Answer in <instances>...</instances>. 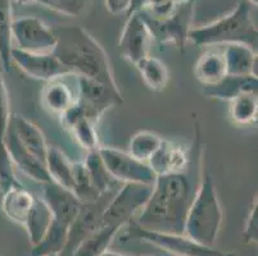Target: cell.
Returning a JSON list of instances; mask_svg holds the SVG:
<instances>
[{
	"mask_svg": "<svg viewBox=\"0 0 258 256\" xmlns=\"http://www.w3.org/2000/svg\"><path fill=\"white\" fill-rule=\"evenodd\" d=\"M196 191L186 173L159 176L149 200L134 222L148 231L184 234L185 219Z\"/></svg>",
	"mask_w": 258,
	"mask_h": 256,
	"instance_id": "cell-1",
	"label": "cell"
},
{
	"mask_svg": "<svg viewBox=\"0 0 258 256\" xmlns=\"http://www.w3.org/2000/svg\"><path fill=\"white\" fill-rule=\"evenodd\" d=\"M53 32L57 45L53 55L75 76H85L119 90L112 72L111 62L99 42L79 26H59Z\"/></svg>",
	"mask_w": 258,
	"mask_h": 256,
	"instance_id": "cell-2",
	"label": "cell"
},
{
	"mask_svg": "<svg viewBox=\"0 0 258 256\" xmlns=\"http://www.w3.org/2000/svg\"><path fill=\"white\" fill-rule=\"evenodd\" d=\"M254 7L248 0H239L236 8L225 17L210 25L190 28L187 40L198 46L244 44L257 50L258 32L252 16Z\"/></svg>",
	"mask_w": 258,
	"mask_h": 256,
	"instance_id": "cell-3",
	"label": "cell"
},
{
	"mask_svg": "<svg viewBox=\"0 0 258 256\" xmlns=\"http://www.w3.org/2000/svg\"><path fill=\"white\" fill-rule=\"evenodd\" d=\"M224 213L213 177L205 173L194 194L185 219L184 234L203 246L213 247L221 229Z\"/></svg>",
	"mask_w": 258,
	"mask_h": 256,
	"instance_id": "cell-4",
	"label": "cell"
},
{
	"mask_svg": "<svg viewBox=\"0 0 258 256\" xmlns=\"http://www.w3.org/2000/svg\"><path fill=\"white\" fill-rule=\"evenodd\" d=\"M121 239L145 241L173 256H236L233 252H221L213 247L201 245L185 234L148 231L139 227L134 220H131L127 224V231L121 237Z\"/></svg>",
	"mask_w": 258,
	"mask_h": 256,
	"instance_id": "cell-5",
	"label": "cell"
},
{
	"mask_svg": "<svg viewBox=\"0 0 258 256\" xmlns=\"http://www.w3.org/2000/svg\"><path fill=\"white\" fill-rule=\"evenodd\" d=\"M153 186L142 183H123L107 204L102 217V225L121 229L134 220L151 197Z\"/></svg>",
	"mask_w": 258,
	"mask_h": 256,
	"instance_id": "cell-6",
	"label": "cell"
},
{
	"mask_svg": "<svg viewBox=\"0 0 258 256\" xmlns=\"http://www.w3.org/2000/svg\"><path fill=\"white\" fill-rule=\"evenodd\" d=\"M194 2L196 0H182L170 17L163 20L148 17L147 14L142 12L138 13H140L148 28L151 30L154 41L158 44L172 42L176 48L180 49V51H184L187 41V34L191 28L190 22L193 18Z\"/></svg>",
	"mask_w": 258,
	"mask_h": 256,
	"instance_id": "cell-7",
	"label": "cell"
},
{
	"mask_svg": "<svg viewBox=\"0 0 258 256\" xmlns=\"http://www.w3.org/2000/svg\"><path fill=\"white\" fill-rule=\"evenodd\" d=\"M77 78V104L90 121L97 123L102 116L113 107L123 104L119 90H113L107 84L85 76H75Z\"/></svg>",
	"mask_w": 258,
	"mask_h": 256,
	"instance_id": "cell-8",
	"label": "cell"
},
{
	"mask_svg": "<svg viewBox=\"0 0 258 256\" xmlns=\"http://www.w3.org/2000/svg\"><path fill=\"white\" fill-rule=\"evenodd\" d=\"M103 163L107 166L108 172L119 183H142L153 186L157 176L148 165V163L140 161L131 156L128 152L112 147L98 149Z\"/></svg>",
	"mask_w": 258,
	"mask_h": 256,
	"instance_id": "cell-9",
	"label": "cell"
},
{
	"mask_svg": "<svg viewBox=\"0 0 258 256\" xmlns=\"http://www.w3.org/2000/svg\"><path fill=\"white\" fill-rule=\"evenodd\" d=\"M12 37L17 41V49L34 54H50L57 45L53 28L36 17L13 20Z\"/></svg>",
	"mask_w": 258,
	"mask_h": 256,
	"instance_id": "cell-10",
	"label": "cell"
},
{
	"mask_svg": "<svg viewBox=\"0 0 258 256\" xmlns=\"http://www.w3.org/2000/svg\"><path fill=\"white\" fill-rule=\"evenodd\" d=\"M113 195L114 192H109V194L102 195L99 200L94 201V203L83 204L76 219L70 227L67 243H66L64 248L59 256L74 255L77 246L83 242L89 234L102 227L103 213H104L105 206L109 203Z\"/></svg>",
	"mask_w": 258,
	"mask_h": 256,
	"instance_id": "cell-11",
	"label": "cell"
},
{
	"mask_svg": "<svg viewBox=\"0 0 258 256\" xmlns=\"http://www.w3.org/2000/svg\"><path fill=\"white\" fill-rule=\"evenodd\" d=\"M11 60L18 65L27 76L41 81H53L66 76H75L69 68L60 63L53 54L27 53L21 49L12 48Z\"/></svg>",
	"mask_w": 258,
	"mask_h": 256,
	"instance_id": "cell-12",
	"label": "cell"
},
{
	"mask_svg": "<svg viewBox=\"0 0 258 256\" xmlns=\"http://www.w3.org/2000/svg\"><path fill=\"white\" fill-rule=\"evenodd\" d=\"M153 36L140 13L127 16V22L119 37L121 55L134 65L151 55Z\"/></svg>",
	"mask_w": 258,
	"mask_h": 256,
	"instance_id": "cell-13",
	"label": "cell"
},
{
	"mask_svg": "<svg viewBox=\"0 0 258 256\" xmlns=\"http://www.w3.org/2000/svg\"><path fill=\"white\" fill-rule=\"evenodd\" d=\"M189 164L190 147L167 138H163L161 146L148 161L157 177L186 173Z\"/></svg>",
	"mask_w": 258,
	"mask_h": 256,
	"instance_id": "cell-14",
	"label": "cell"
},
{
	"mask_svg": "<svg viewBox=\"0 0 258 256\" xmlns=\"http://www.w3.org/2000/svg\"><path fill=\"white\" fill-rule=\"evenodd\" d=\"M11 118V117H9ZM4 144L9 152L13 165L18 166L22 173H25L27 177L34 180L35 182H39L41 185L51 182V178L46 170L45 165L41 161L37 160L34 155L22 146V144L18 140L11 122H8L6 135H4Z\"/></svg>",
	"mask_w": 258,
	"mask_h": 256,
	"instance_id": "cell-15",
	"label": "cell"
},
{
	"mask_svg": "<svg viewBox=\"0 0 258 256\" xmlns=\"http://www.w3.org/2000/svg\"><path fill=\"white\" fill-rule=\"evenodd\" d=\"M43 199L50 208L53 219L69 227H71L83 206V203L71 190L66 189L53 181L44 185Z\"/></svg>",
	"mask_w": 258,
	"mask_h": 256,
	"instance_id": "cell-16",
	"label": "cell"
},
{
	"mask_svg": "<svg viewBox=\"0 0 258 256\" xmlns=\"http://www.w3.org/2000/svg\"><path fill=\"white\" fill-rule=\"evenodd\" d=\"M60 118L66 128L71 131L72 136L86 151H97L99 149V137L95 130V123L84 114L77 102L64 114H62Z\"/></svg>",
	"mask_w": 258,
	"mask_h": 256,
	"instance_id": "cell-17",
	"label": "cell"
},
{
	"mask_svg": "<svg viewBox=\"0 0 258 256\" xmlns=\"http://www.w3.org/2000/svg\"><path fill=\"white\" fill-rule=\"evenodd\" d=\"M9 122H11L22 146L45 165L49 145L46 144V140L41 130L36 124L20 114H11Z\"/></svg>",
	"mask_w": 258,
	"mask_h": 256,
	"instance_id": "cell-18",
	"label": "cell"
},
{
	"mask_svg": "<svg viewBox=\"0 0 258 256\" xmlns=\"http://www.w3.org/2000/svg\"><path fill=\"white\" fill-rule=\"evenodd\" d=\"M229 76L257 77V53L244 44H229L222 51Z\"/></svg>",
	"mask_w": 258,
	"mask_h": 256,
	"instance_id": "cell-19",
	"label": "cell"
},
{
	"mask_svg": "<svg viewBox=\"0 0 258 256\" xmlns=\"http://www.w3.org/2000/svg\"><path fill=\"white\" fill-rule=\"evenodd\" d=\"M194 74L206 88L221 82L227 76L224 54L217 50H208L202 54L194 67Z\"/></svg>",
	"mask_w": 258,
	"mask_h": 256,
	"instance_id": "cell-20",
	"label": "cell"
},
{
	"mask_svg": "<svg viewBox=\"0 0 258 256\" xmlns=\"http://www.w3.org/2000/svg\"><path fill=\"white\" fill-rule=\"evenodd\" d=\"M0 199H2V209L7 218L21 225L25 224L26 218L29 215V211L35 200L34 195L23 189L22 185H17L4 191Z\"/></svg>",
	"mask_w": 258,
	"mask_h": 256,
	"instance_id": "cell-21",
	"label": "cell"
},
{
	"mask_svg": "<svg viewBox=\"0 0 258 256\" xmlns=\"http://www.w3.org/2000/svg\"><path fill=\"white\" fill-rule=\"evenodd\" d=\"M258 79L254 76H229L215 86L207 88L206 95L212 99L231 102L241 94H257Z\"/></svg>",
	"mask_w": 258,
	"mask_h": 256,
	"instance_id": "cell-22",
	"label": "cell"
},
{
	"mask_svg": "<svg viewBox=\"0 0 258 256\" xmlns=\"http://www.w3.org/2000/svg\"><path fill=\"white\" fill-rule=\"evenodd\" d=\"M76 102L77 98H75L71 88L60 78L46 82L41 91V103L44 107L59 117L76 104Z\"/></svg>",
	"mask_w": 258,
	"mask_h": 256,
	"instance_id": "cell-23",
	"label": "cell"
},
{
	"mask_svg": "<svg viewBox=\"0 0 258 256\" xmlns=\"http://www.w3.org/2000/svg\"><path fill=\"white\" fill-rule=\"evenodd\" d=\"M53 222V214H51L50 208L45 203L44 199L35 197L31 209L29 211V215L26 218L23 227L29 234L30 243L32 246H36L37 243L44 238V236L48 232Z\"/></svg>",
	"mask_w": 258,
	"mask_h": 256,
	"instance_id": "cell-24",
	"label": "cell"
},
{
	"mask_svg": "<svg viewBox=\"0 0 258 256\" xmlns=\"http://www.w3.org/2000/svg\"><path fill=\"white\" fill-rule=\"evenodd\" d=\"M143 81L152 91H163L168 83L170 73L166 64L156 56H147L135 64Z\"/></svg>",
	"mask_w": 258,
	"mask_h": 256,
	"instance_id": "cell-25",
	"label": "cell"
},
{
	"mask_svg": "<svg viewBox=\"0 0 258 256\" xmlns=\"http://www.w3.org/2000/svg\"><path fill=\"white\" fill-rule=\"evenodd\" d=\"M84 163H85L86 168H88L89 175H90L94 186L97 187L100 195L116 192L122 186V183L114 180L111 173L108 172L107 166L103 163L98 150L97 151L88 152Z\"/></svg>",
	"mask_w": 258,
	"mask_h": 256,
	"instance_id": "cell-26",
	"label": "cell"
},
{
	"mask_svg": "<svg viewBox=\"0 0 258 256\" xmlns=\"http://www.w3.org/2000/svg\"><path fill=\"white\" fill-rule=\"evenodd\" d=\"M72 163L69 156L58 147L49 146L45 168L51 181L72 191Z\"/></svg>",
	"mask_w": 258,
	"mask_h": 256,
	"instance_id": "cell-27",
	"label": "cell"
},
{
	"mask_svg": "<svg viewBox=\"0 0 258 256\" xmlns=\"http://www.w3.org/2000/svg\"><path fill=\"white\" fill-rule=\"evenodd\" d=\"M69 231V225L62 224L53 219L44 238L36 246H32L31 256H46L53 255V253L60 255L67 243Z\"/></svg>",
	"mask_w": 258,
	"mask_h": 256,
	"instance_id": "cell-28",
	"label": "cell"
},
{
	"mask_svg": "<svg viewBox=\"0 0 258 256\" xmlns=\"http://www.w3.org/2000/svg\"><path fill=\"white\" fill-rule=\"evenodd\" d=\"M121 231L116 227H104L89 234L83 242L80 243L72 256H100L108 250L116 234Z\"/></svg>",
	"mask_w": 258,
	"mask_h": 256,
	"instance_id": "cell-29",
	"label": "cell"
},
{
	"mask_svg": "<svg viewBox=\"0 0 258 256\" xmlns=\"http://www.w3.org/2000/svg\"><path fill=\"white\" fill-rule=\"evenodd\" d=\"M72 192L79 197L83 204L94 203L99 200L102 195L94 186L85 163L74 161L72 163Z\"/></svg>",
	"mask_w": 258,
	"mask_h": 256,
	"instance_id": "cell-30",
	"label": "cell"
},
{
	"mask_svg": "<svg viewBox=\"0 0 258 256\" xmlns=\"http://www.w3.org/2000/svg\"><path fill=\"white\" fill-rule=\"evenodd\" d=\"M12 8L11 0H0V64L4 72L11 69L12 50Z\"/></svg>",
	"mask_w": 258,
	"mask_h": 256,
	"instance_id": "cell-31",
	"label": "cell"
},
{
	"mask_svg": "<svg viewBox=\"0 0 258 256\" xmlns=\"http://www.w3.org/2000/svg\"><path fill=\"white\" fill-rule=\"evenodd\" d=\"M162 141L163 137L157 133L151 131H139L130 138L127 152L138 160L148 163L161 146Z\"/></svg>",
	"mask_w": 258,
	"mask_h": 256,
	"instance_id": "cell-32",
	"label": "cell"
},
{
	"mask_svg": "<svg viewBox=\"0 0 258 256\" xmlns=\"http://www.w3.org/2000/svg\"><path fill=\"white\" fill-rule=\"evenodd\" d=\"M258 99L257 94H241L231 100L230 117L236 124L253 123L257 121Z\"/></svg>",
	"mask_w": 258,
	"mask_h": 256,
	"instance_id": "cell-33",
	"label": "cell"
},
{
	"mask_svg": "<svg viewBox=\"0 0 258 256\" xmlns=\"http://www.w3.org/2000/svg\"><path fill=\"white\" fill-rule=\"evenodd\" d=\"M182 0H144L140 12L148 17L163 20L170 17Z\"/></svg>",
	"mask_w": 258,
	"mask_h": 256,
	"instance_id": "cell-34",
	"label": "cell"
},
{
	"mask_svg": "<svg viewBox=\"0 0 258 256\" xmlns=\"http://www.w3.org/2000/svg\"><path fill=\"white\" fill-rule=\"evenodd\" d=\"M86 2L88 0H39V3L46 8L70 17H77L83 13L86 8Z\"/></svg>",
	"mask_w": 258,
	"mask_h": 256,
	"instance_id": "cell-35",
	"label": "cell"
},
{
	"mask_svg": "<svg viewBox=\"0 0 258 256\" xmlns=\"http://www.w3.org/2000/svg\"><path fill=\"white\" fill-rule=\"evenodd\" d=\"M243 239L245 243H257L258 241V201L257 196L253 199L243 231Z\"/></svg>",
	"mask_w": 258,
	"mask_h": 256,
	"instance_id": "cell-36",
	"label": "cell"
},
{
	"mask_svg": "<svg viewBox=\"0 0 258 256\" xmlns=\"http://www.w3.org/2000/svg\"><path fill=\"white\" fill-rule=\"evenodd\" d=\"M131 6V0H105V8L109 13H127Z\"/></svg>",
	"mask_w": 258,
	"mask_h": 256,
	"instance_id": "cell-37",
	"label": "cell"
},
{
	"mask_svg": "<svg viewBox=\"0 0 258 256\" xmlns=\"http://www.w3.org/2000/svg\"><path fill=\"white\" fill-rule=\"evenodd\" d=\"M143 3H144V0H131V6H130V9H128V12H127V16L140 12V9H142V7H143Z\"/></svg>",
	"mask_w": 258,
	"mask_h": 256,
	"instance_id": "cell-38",
	"label": "cell"
},
{
	"mask_svg": "<svg viewBox=\"0 0 258 256\" xmlns=\"http://www.w3.org/2000/svg\"><path fill=\"white\" fill-rule=\"evenodd\" d=\"M100 256H130V255H125V253H119V252H114V251H104Z\"/></svg>",
	"mask_w": 258,
	"mask_h": 256,
	"instance_id": "cell-39",
	"label": "cell"
},
{
	"mask_svg": "<svg viewBox=\"0 0 258 256\" xmlns=\"http://www.w3.org/2000/svg\"><path fill=\"white\" fill-rule=\"evenodd\" d=\"M16 3L21 4V6H26V4H32V3H39V0H15Z\"/></svg>",
	"mask_w": 258,
	"mask_h": 256,
	"instance_id": "cell-40",
	"label": "cell"
},
{
	"mask_svg": "<svg viewBox=\"0 0 258 256\" xmlns=\"http://www.w3.org/2000/svg\"><path fill=\"white\" fill-rule=\"evenodd\" d=\"M248 2H249V3H252L253 6H255L257 7V3H258V0H248Z\"/></svg>",
	"mask_w": 258,
	"mask_h": 256,
	"instance_id": "cell-41",
	"label": "cell"
},
{
	"mask_svg": "<svg viewBox=\"0 0 258 256\" xmlns=\"http://www.w3.org/2000/svg\"><path fill=\"white\" fill-rule=\"evenodd\" d=\"M2 194H3V189H2V185H0V197H2Z\"/></svg>",
	"mask_w": 258,
	"mask_h": 256,
	"instance_id": "cell-42",
	"label": "cell"
},
{
	"mask_svg": "<svg viewBox=\"0 0 258 256\" xmlns=\"http://www.w3.org/2000/svg\"><path fill=\"white\" fill-rule=\"evenodd\" d=\"M46 256H59V255H57V253H53V255H46Z\"/></svg>",
	"mask_w": 258,
	"mask_h": 256,
	"instance_id": "cell-43",
	"label": "cell"
}]
</instances>
